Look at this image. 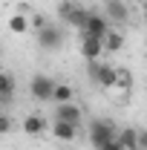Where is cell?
Instances as JSON below:
<instances>
[{
	"instance_id": "1",
	"label": "cell",
	"mask_w": 147,
	"mask_h": 150,
	"mask_svg": "<svg viewBox=\"0 0 147 150\" xmlns=\"http://www.w3.org/2000/svg\"><path fill=\"white\" fill-rule=\"evenodd\" d=\"M118 127L112 124L110 118H92L87 124V142H90L95 150H101V144H107L110 139H115Z\"/></svg>"
},
{
	"instance_id": "2",
	"label": "cell",
	"mask_w": 147,
	"mask_h": 150,
	"mask_svg": "<svg viewBox=\"0 0 147 150\" xmlns=\"http://www.w3.org/2000/svg\"><path fill=\"white\" fill-rule=\"evenodd\" d=\"M87 75L95 87L101 90H112L115 87V67L112 64H104V61H90L87 64Z\"/></svg>"
},
{
	"instance_id": "3",
	"label": "cell",
	"mask_w": 147,
	"mask_h": 150,
	"mask_svg": "<svg viewBox=\"0 0 147 150\" xmlns=\"http://www.w3.org/2000/svg\"><path fill=\"white\" fill-rule=\"evenodd\" d=\"M35 40H37V49H43V52H55V49L64 46V32H61V26L46 23L43 29H37V32H35Z\"/></svg>"
},
{
	"instance_id": "4",
	"label": "cell",
	"mask_w": 147,
	"mask_h": 150,
	"mask_svg": "<svg viewBox=\"0 0 147 150\" xmlns=\"http://www.w3.org/2000/svg\"><path fill=\"white\" fill-rule=\"evenodd\" d=\"M52 87H55V78H49V75H32V81H29V95L35 98V101H52Z\"/></svg>"
},
{
	"instance_id": "5",
	"label": "cell",
	"mask_w": 147,
	"mask_h": 150,
	"mask_svg": "<svg viewBox=\"0 0 147 150\" xmlns=\"http://www.w3.org/2000/svg\"><path fill=\"white\" fill-rule=\"evenodd\" d=\"M104 18L110 20V26H124L130 20V9L124 0H104Z\"/></svg>"
},
{
	"instance_id": "6",
	"label": "cell",
	"mask_w": 147,
	"mask_h": 150,
	"mask_svg": "<svg viewBox=\"0 0 147 150\" xmlns=\"http://www.w3.org/2000/svg\"><path fill=\"white\" fill-rule=\"evenodd\" d=\"M110 29H112L110 20L104 18L101 12H90V15H87V20H84V29H81V35H87V38H104Z\"/></svg>"
},
{
	"instance_id": "7",
	"label": "cell",
	"mask_w": 147,
	"mask_h": 150,
	"mask_svg": "<svg viewBox=\"0 0 147 150\" xmlns=\"http://www.w3.org/2000/svg\"><path fill=\"white\" fill-rule=\"evenodd\" d=\"M55 121H66V124H75V127H81V121H84V110H81L75 101L55 104Z\"/></svg>"
},
{
	"instance_id": "8",
	"label": "cell",
	"mask_w": 147,
	"mask_h": 150,
	"mask_svg": "<svg viewBox=\"0 0 147 150\" xmlns=\"http://www.w3.org/2000/svg\"><path fill=\"white\" fill-rule=\"evenodd\" d=\"M78 130H81V127L66 124V121H52V124H49L52 139H55V142H64V144H72L75 139H78Z\"/></svg>"
},
{
	"instance_id": "9",
	"label": "cell",
	"mask_w": 147,
	"mask_h": 150,
	"mask_svg": "<svg viewBox=\"0 0 147 150\" xmlns=\"http://www.w3.org/2000/svg\"><path fill=\"white\" fill-rule=\"evenodd\" d=\"M20 130L26 133V136H43V133L49 130V121H46L43 115L32 112V115H26V118L20 121Z\"/></svg>"
},
{
	"instance_id": "10",
	"label": "cell",
	"mask_w": 147,
	"mask_h": 150,
	"mask_svg": "<svg viewBox=\"0 0 147 150\" xmlns=\"http://www.w3.org/2000/svg\"><path fill=\"white\" fill-rule=\"evenodd\" d=\"M104 52V43H101V38H87L81 35V58L90 64V61H98Z\"/></svg>"
},
{
	"instance_id": "11",
	"label": "cell",
	"mask_w": 147,
	"mask_h": 150,
	"mask_svg": "<svg viewBox=\"0 0 147 150\" xmlns=\"http://www.w3.org/2000/svg\"><path fill=\"white\" fill-rule=\"evenodd\" d=\"M66 101H75V87L66 84V81H55V87H52V104H66Z\"/></svg>"
},
{
	"instance_id": "12",
	"label": "cell",
	"mask_w": 147,
	"mask_h": 150,
	"mask_svg": "<svg viewBox=\"0 0 147 150\" xmlns=\"http://www.w3.org/2000/svg\"><path fill=\"white\" fill-rule=\"evenodd\" d=\"M87 15H90V9H87V6H81V3H75L72 9H69V15L64 18V23L81 32V29H84V20H87Z\"/></svg>"
},
{
	"instance_id": "13",
	"label": "cell",
	"mask_w": 147,
	"mask_h": 150,
	"mask_svg": "<svg viewBox=\"0 0 147 150\" xmlns=\"http://www.w3.org/2000/svg\"><path fill=\"white\" fill-rule=\"evenodd\" d=\"M101 43H104V52H121L124 49V35L118 29H110L107 35L101 38Z\"/></svg>"
},
{
	"instance_id": "14",
	"label": "cell",
	"mask_w": 147,
	"mask_h": 150,
	"mask_svg": "<svg viewBox=\"0 0 147 150\" xmlns=\"http://www.w3.org/2000/svg\"><path fill=\"white\" fill-rule=\"evenodd\" d=\"M130 90H133V75H130V69L115 67V87H112V93H130Z\"/></svg>"
},
{
	"instance_id": "15",
	"label": "cell",
	"mask_w": 147,
	"mask_h": 150,
	"mask_svg": "<svg viewBox=\"0 0 147 150\" xmlns=\"http://www.w3.org/2000/svg\"><path fill=\"white\" fill-rule=\"evenodd\" d=\"M15 90H18V84H15V75L0 69V98H3V101H12Z\"/></svg>"
},
{
	"instance_id": "16",
	"label": "cell",
	"mask_w": 147,
	"mask_h": 150,
	"mask_svg": "<svg viewBox=\"0 0 147 150\" xmlns=\"http://www.w3.org/2000/svg\"><path fill=\"white\" fill-rule=\"evenodd\" d=\"M6 26H9V32H15V35H26L32 26H29V18L23 15V12H18V15H12V18L6 20Z\"/></svg>"
},
{
	"instance_id": "17",
	"label": "cell",
	"mask_w": 147,
	"mask_h": 150,
	"mask_svg": "<svg viewBox=\"0 0 147 150\" xmlns=\"http://www.w3.org/2000/svg\"><path fill=\"white\" fill-rule=\"evenodd\" d=\"M115 139L121 142L124 150H139V139H136V127H121L115 133Z\"/></svg>"
},
{
	"instance_id": "18",
	"label": "cell",
	"mask_w": 147,
	"mask_h": 150,
	"mask_svg": "<svg viewBox=\"0 0 147 150\" xmlns=\"http://www.w3.org/2000/svg\"><path fill=\"white\" fill-rule=\"evenodd\" d=\"M12 130H15V118L9 112H0V136H9Z\"/></svg>"
},
{
	"instance_id": "19",
	"label": "cell",
	"mask_w": 147,
	"mask_h": 150,
	"mask_svg": "<svg viewBox=\"0 0 147 150\" xmlns=\"http://www.w3.org/2000/svg\"><path fill=\"white\" fill-rule=\"evenodd\" d=\"M46 23H49V20L43 18V15H32V18H29V26H32V29H43V26H46Z\"/></svg>"
},
{
	"instance_id": "20",
	"label": "cell",
	"mask_w": 147,
	"mask_h": 150,
	"mask_svg": "<svg viewBox=\"0 0 147 150\" xmlns=\"http://www.w3.org/2000/svg\"><path fill=\"white\" fill-rule=\"evenodd\" d=\"M136 139H139V150H147V127H139Z\"/></svg>"
},
{
	"instance_id": "21",
	"label": "cell",
	"mask_w": 147,
	"mask_h": 150,
	"mask_svg": "<svg viewBox=\"0 0 147 150\" xmlns=\"http://www.w3.org/2000/svg\"><path fill=\"white\" fill-rule=\"evenodd\" d=\"M101 150H124V147H121V142H118V139H110L107 144H101Z\"/></svg>"
},
{
	"instance_id": "22",
	"label": "cell",
	"mask_w": 147,
	"mask_h": 150,
	"mask_svg": "<svg viewBox=\"0 0 147 150\" xmlns=\"http://www.w3.org/2000/svg\"><path fill=\"white\" fill-rule=\"evenodd\" d=\"M0 112H6V101L3 98H0Z\"/></svg>"
},
{
	"instance_id": "23",
	"label": "cell",
	"mask_w": 147,
	"mask_h": 150,
	"mask_svg": "<svg viewBox=\"0 0 147 150\" xmlns=\"http://www.w3.org/2000/svg\"><path fill=\"white\" fill-rule=\"evenodd\" d=\"M0 55H3V43H0Z\"/></svg>"
},
{
	"instance_id": "24",
	"label": "cell",
	"mask_w": 147,
	"mask_h": 150,
	"mask_svg": "<svg viewBox=\"0 0 147 150\" xmlns=\"http://www.w3.org/2000/svg\"><path fill=\"white\" fill-rule=\"evenodd\" d=\"M144 52H147V40H144Z\"/></svg>"
}]
</instances>
